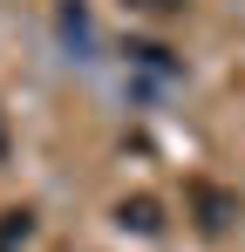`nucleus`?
<instances>
[{
	"instance_id": "f257e3e1",
	"label": "nucleus",
	"mask_w": 245,
	"mask_h": 252,
	"mask_svg": "<svg viewBox=\"0 0 245 252\" xmlns=\"http://www.w3.org/2000/svg\"><path fill=\"white\" fill-rule=\"evenodd\" d=\"M191 211H198V232H204V239H225V232L239 225V191L198 177V184H191Z\"/></svg>"
},
{
	"instance_id": "f03ea898",
	"label": "nucleus",
	"mask_w": 245,
	"mask_h": 252,
	"mask_svg": "<svg viewBox=\"0 0 245 252\" xmlns=\"http://www.w3.org/2000/svg\"><path fill=\"white\" fill-rule=\"evenodd\" d=\"M116 225L136 232V239H157V232H163V205H157V198H122V205H116Z\"/></svg>"
},
{
	"instance_id": "7ed1b4c3",
	"label": "nucleus",
	"mask_w": 245,
	"mask_h": 252,
	"mask_svg": "<svg viewBox=\"0 0 245 252\" xmlns=\"http://www.w3.org/2000/svg\"><path fill=\"white\" fill-rule=\"evenodd\" d=\"M34 239V211H0V252H21Z\"/></svg>"
},
{
	"instance_id": "20e7f679",
	"label": "nucleus",
	"mask_w": 245,
	"mask_h": 252,
	"mask_svg": "<svg viewBox=\"0 0 245 252\" xmlns=\"http://www.w3.org/2000/svg\"><path fill=\"white\" fill-rule=\"evenodd\" d=\"M129 14H150V21H170V14H184L191 0H122Z\"/></svg>"
}]
</instances>
